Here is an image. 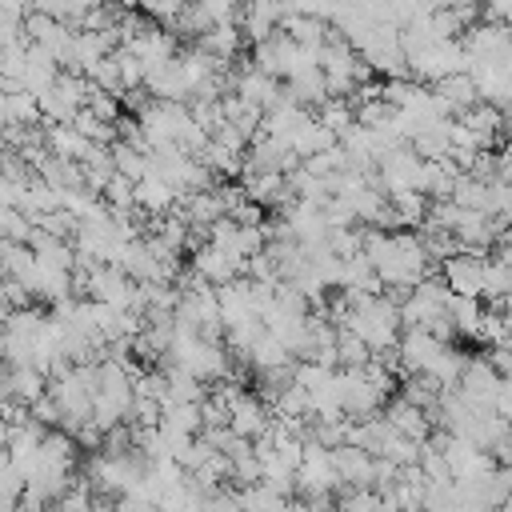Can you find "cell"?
Returning a JSON list of instances; mask_svg holds the SVG:
<instances>
[{"label":"cell","instance_id":"cell-1","mask_svg":"<svg viewBox=\"0 0 512 512\" xmlns=\"http://www.w3.org/2000/svg\"><path fill=\"white\" fill-rule=\"evenodd\" d=\"M296 168H300V156H296L288 144H280V140H272V136H256V140L248 144V152H244L240 176H256V172L292 176Z\"/></svg>","mask_w":512,"mask_h":512},{"label":"cell","instance_id":"cell-2","mask_svg":"<svg viewBox=\"0 0 512 512\" xmlns=\"http://www.w3.org/2000/svg\"><path fill=\"white\" fill-rule=\"evenodd\" d=\"M244 264L248 260H236L232 252L216 248V244H200L192 256H188V272H196L208 288H224V284H236L244 276Z\"/></svg>","mask_w":512,"mask_h":512},{"label":"cell","instance_id":"cell-3","mask_svg":"<svg viewBox=\"0 0 512 512\" xmlns=\"http://www.w3.org/2000/svg\"><path fill=\"white\" fill-rule=\"evenodd\" d=\"M484 260L488 256H472V252H460V256H448L440 264V280L452 296H464V300H480L484 296Z\"/></svg>","mask_w":512,"mask_h":512},{"label":"cell","instance_id":"cell-4","mask_svg":"<svg viewBox=\"0 0 512 512\" xmlns=\"http://www.w3.org/2000/svg\"><path fill=\"white\" fill-rule=\"evenodd\" d=\"M420 156L408 148V144H396L384 160H376V172H380V184L384 192H416V180H420Z\"/></svg>","mask_w":512,"mask_h":512},{"label":"cell","instance_id":"cell-5","mask_svg":"<svg viewBox=\"0 0 512 512\" xmlns=\"http://www.w3.org/2000/svg\"><path fill=\"white\" fill-rule=\"evenodd\" d=\"M496 388H500V376L488 368V360H484V356H468V368H464L456 392H460L476 412H496V408H492V404H496Z\"/></svg>","mask_w":512,"mask_h":512},{"label":"cell","instance_id":"cell-6","mask_svg":"<svg viewBox=\"0 0 512 512\" xmlns=\"http://www.w3.org/2000/svg\"><path fill=\"white\" fill-rule=\"evenodd\" d=\"M428 92H432V100L440 104V112H444L448 120H460L468 108L480 104V88H476V80H472L468 72H452V76H444L440 84H432Z\"/></svg>","mask_w":512,"mask_h":512},{"label":"cell","instance_id":"cell-7","mask_svg":"<svg viewBox=\"0 0 512 512\" xmlns=\"http://www.w3.org/2000/svg\"><path fill=\"white\" fill-rule=\"evenodd\" d=\"M440 348H448V344L432 340L424 328H408V332H400V340H396L400 372H404V376H420V372H428V364L440 356Z\"/></svg>","mask_w":512,"mask_h":512},{"label":"cell","instance_id":"cell-8","mask_svg":"<svg viewBox=\"0 0 512 512\" xmlns=\"http://www.w3.org/2000/svg\"><path fill=\"white\" fill-rule=\"evenodd\" d=\"M228 428L240 436V440H260L268 428H272V408L268 404H260L252 392H244L232 408H228Z\"/></svg>","mask_w":512,"mask_h":512},{"label":"cell","instance_id":"cell-9","mask_svg":"<svg viewBox=\"0 0 512 512\" xmlns=\"http://www.w3.org/2000/svg\"><path fill=\"white\" fill-rule=\"evenodd\" d=\"M380 416H384L400 436H408V440H416V444H424V440L432 436V428H428L424 412H420V408H412V404H408V400H400V396H392V400L380 408Z\"/></svg>","mask_w":512,"mask_h":512},{"label":"cell","instance_id":"cell-10","mask_svg":"<svg viewBox=\"0 0 512 512\" xmlns=\"http://www.w3.org/2000/svg\"><path fill=\"white\" fill-rule=\"evenodd\" d=\"M136 208H140L148 220H160V216H168V212L176 208V192H172L160 176H144V180L136 184Z\"/></svg>","mask_w":512,"mask_h":512},{"label":"cell","instance_id":"cell-11","mask_svg":"<svg viewBox=\"0 0 512 512\" xmlns=\"http://www.w3.org/2000/svg\"><path fill=\"white\" fill-rule=\"evenodd\" d=\"M44 148H48V156H56V160L80 164V156L88 152V140H84L72 124H44Z\"/></svg>","mask_w":512,"mask_h":512},{"label":"cell","instance_id":"cell-12","mask_svg":"<svg viewBox=\"0 0 512 512\" xmlns=\"http://www.w3.org/2000/svg\"><path fill=\"white\" fill-rule=\"evenodd\" d=\"M464 368H468V352H460V348H440V356L428 364V372H420V376H428V380H436V388L444 392V388H456L460 384V376H464Z\"/></svg>","mask_w":512,"mask_h":512},{"label":"cell","instance_id":"cell-13","mask_svg":"<svg viewBox=\"0 0 512 512\" xmlns=\"http://www.w3.org/2000/svg\"><path fill=\"white\" fill-rule=\"evenodd\" d=\"M444 312H448V320H452V328H456V336H472V340H476V332H480V316H484V304H480V300H464V296H448V304H444Z\"/></svg>","mask_w":512,"mask_h":512},{"label":"cell","instance_id":"cell-14","mask_svg":"<svg viewBox=\"0 0 512 512\" xmlns=\"http://www.w3.org/2000/svg\"><path fill=\"white\" fill-rule=\"evenodd\" d=\"M164 380H168V400H164V408H168V404H200V400L208 396V384H200L196 376H188V372H180V368H164Z\"/></svg>","mask_w":512,"mask_h":512},{"label":"cell","instance_id":"cell-15","mask_svg":"<svg viewBox=\"0 0 512 512\" xmlns=\"http://www.w3.org/2000/svg\"><path fill=\"white\" fill-rule=\"evenodd\" d=\"M508 292H512V268H504L500 260L488 256V260H484V296H480V300H488V308L504 312Z\"/></svg>","mask_w":512,"mask_h":512},{"label":"cell","instance_id":"cell-16","mask_svg":"<svg viewBox=\"0 0 512 512\" xmlns=\"http://www.w3.org/2000/svg\"><path fill=\"white\" fill-rule=\"evenodd\" d=\"M368 360H372L368 344L360 336H352L348 328H336V364H340V372H360V368H368Z\"/></svg>","mask_w":512,"mask_h":512},{"label":"cell","instance_id":"cell-17","mask_svg":"<svg viewBox=\"0 0 512 512\" xmlns=\"http://www.w3.org/2000/svg\"><path fill=\"white\" fill-rule=\"evenodd\" d=\"M284 364H296L288 352H284V344L280 340H272L268 332L248 348V368L252 372H272V368H284Z\"/></svg>","mask_w":512,"mask_h":512},{"label":"cell","instance_id":"cell-18","mask_svg":"<svg viewBox=\"0 0 512 512\" xmlns=\"http://www.w3.org/2000/svg\"><path fill=\"white\" fill-rule=\"evenodd\" d=\"M312 120L320 124V128H328L336 140L356 124V112H352V104L348 100H324L316 112H312Z\"/></svg>","mask_w":512,"mask_h":512},{"label":"cell","instance_id":"cell-19","mask_svg":"<svg viewBox=\"0 0 512 512\" xmlns=\"http://www.w3.org/2000/svg\"><path fill=\"white\" fill-rule=\"evenodd\" d=\"M44 392H48L44 372H36V368H12V400H16L20 408H32Z\"/></svg>","mask_w":512,"mask_h":512},{"label":"cell","instance_id":"cell-20","mask_svg":"<svg viewBox=\"0 0 512 512\" xmlns=\"http://www.w3.org/2000/svg\"><path fill=\"white\" fill-rule=\"evenodd\" d=\"M328 148H336V136H332L328 128H320L316 120H308V124H304V132L292 140V152H296L300 160L320 156V152H328Z\"/></svg>","mask_w":512,"mask_h":512},{"label":"cell","instance_id":"cell-21","mask_svg":"<svg viewBox=\"0 0 512 512\" xmlns=\"http://www.w3.org/2000/svg\"><path fill=\"white\" fill-rule=\"evenodd\" d=\"M112 168H116V176H124V180H132V184H140L144 176H148V160L140 156V152H132L128 144H112Z\"/></svg>","mask_w":512,"mask_h":512},{"label":"cell","instance_id":"cell-22","mask_svg":"<svg viewBox=\"0 0 512 512\" xmlns=\"http://www.w3.org/2000/svg\"><path fill=\"white\" fill-rule=\"evenodd\" d=\"M100 200H104V208H112V212H132V208H136V184L124 180V176H112V180L104 184Z\"/></svg>","mask_w":512,"mask_h":512},{"label":"cell","instance_id":"cell-23","mask_svg":"<svg viewBox=\"0 0 512 512\" xmlns=\"http://www.w3.org/2000/svg\"><path fill=\"white\" fill-rule=\"evenodd\" d=\"M84 112H92L100 124H116L120 116H124V108H120V100L116 96H108V92H88V100H84Z\"/></svg>","mask_w":512,"mask_h":512},{"label":"cell","instance_id":"cell-24","mask_svg":"<svg viewBox=\"0 0 512 512\" xmlns=\"http://www.w3.org/2000/svg\"><path fill=\"white\" fill-rule=\"evenodd\" d=\"M232 488H252V484H260V460L252 456V448L248 452H240V456H232V480H228Z\"/></svg>","mask_w":512,"mask_h":512},{"label":"cell","instance_id":"cell-25","mask_svg":"<svg viewBox=\"0 0 512 512\" xmlns=\"http://www.w3.org/2000/svg\"><path fill=\"white\" fill-rule=\"evenodd\" d=\"M464 176H472V180H480V184H492V180H496V152H476V160L468 164Z\"/></svg>","mask_w":512,"mask_h":512},{"label":"cell","instance_id":"cell-26","mask_svg":"<svg viewBox=\"0 0 512 512\" xmlns=\"http://www.w3.org/2000/svg\"><path fill=\"white\" fill-rule=\"evenodd\" d=\"M380 512H400V508H392V504H380Z\"/></svg>","mask_w":512,"mask_h":512},{"label":"cell","instance_id":"cell-27","mask_svg":"<svg viewBox=\"0 0 512 512\" xmlns=\"http://www.w3.org/2000/svg\"><path fill=\"white\" fill-rule=\"evenodd\" d=\"M48 512H60V508H48Z\"/></svg>","mask_w":512,"mask_h":512}]
</instances>
